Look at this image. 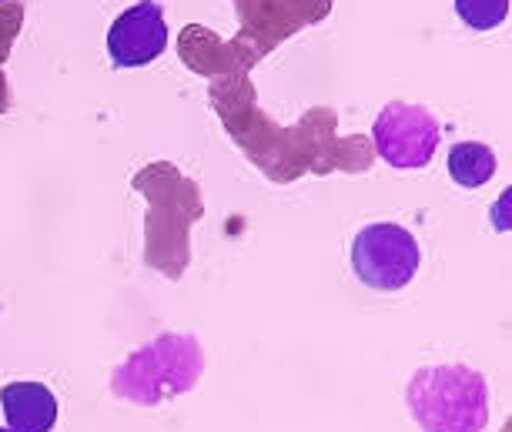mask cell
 <instances>
[{"label":"cell","mask_w":512,"mask_h":432,"mask_svg":"<svg viewBox=\"0 0 512 432\" xmlns=\"http://www.w3.org/2000/svg\"><path fill=\"white\" fill-rule=\"evenodd\" d=\"M449 175L462 188H482L496 175V155L479 141H462L449 151Z\"/></svg>","instance_id":"277c9868"},{"label":"cell","mask_w":512,"mask_h":432,"mask_svg":"<svg viewBox=\"0 0 512 432\" xmlns=\"http://www.w3.org/2000/svg\"><path fill=\"white\" fill-rule=\"evenodd\" d=\"M422 265L419 242L409 228L379 222L365 225L352 242V268L362 285L379 292H399L415 278Z\"/></svg>","instance_id":"6da1fadb"},{"label":"cell","mask_w":512,"mask_h":432,"mask_svg":"<svg viewBox=\"0 0 512 432\" xmlns=\"http://www.w3.org/2000/svg\"><path fill=\"white\" fill-rule=\"evenodd\" d=\"M0 406L11 432H51L57 422V399L41 382H7Z\"/></svg>","instance_id":"3957f363"},{"label":"cell","mask_w":512,"mask_h":432,"mask_svg":"<svg viewBox=\"0 0 512 432\" xmlns=\"http://www.w3.org/2000/svg\"><path fill=\"white\" fill-rule=\"evenodd\" d=\"M0 432H11V429H0Z\"/></svg>","instance_id":"8992f818"},{"label":"cell","mask_w":512,"mask_h":432,"mask_svg":"<svg viewBox=\"0 0 512 432\" xmlns=\"http://www.w3.org/2000/svg\"><path fill=\"white\" fill-rule=\"evenodd\" d=\"M168 47V24L161 4L141 0L128 7L108 31V54L118 67H144Z\"/></svg>","instance_id":"7a4b0ae2"},{"label":"cell","mask_w":512,"mask_h":432,"mask_svg":"<svg viewBox=\"0 0 512 432\" xmlns=\"http://www.w3.org/2000/svg\"><path fill=\"white\" fill-rule=\"evenodd\" d=\"M0 4H4V0H0Z\"/></svg>","instance_id":"52a82bcc"},{"label":"cell","mask_w":512,"mask_h":432,"mask_svg":"<svg viewBox=\"0 0 512 432\" xmlns=\"http://www.w3.org/2000/svg\"><path fill=\"white\" fill-rule=\"evenodd\" d=\"M456 14L472 31H496L509 17V0H456Z\"/></svg>","instance_id":"5b68a950"}]
</instances>
